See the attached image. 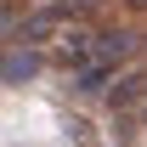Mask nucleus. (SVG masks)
<instances>
[{
  "instance_id": "4",
  "label": "nucleus",
  "mask_w": 147,
  "mask_h": 147,
  "mask_svg": "<svg viewBox=\"0 0 147 147\" xmlns=\"http://www.w3.org/2000/svg\"><path fill=\"white\" fill-rule=\"evenodd\" d=\"M130 6H136V11H147V0H130Z\"/></svg>"
},
{
  "instance_id": "2",
  "label": "nucleus",
  "mask_w": 147,
  "mask_h": 147,
  "mask_svg": "<svg viewBox=\"0 0 147 147\" xmlns=\"http://www.w3.org/2000/svg\"><path fill=\"white\" fill-rule=\"evenodd\" d=\"M142 91H147V79H142V74H125V79H113L108 102H113V108H130V102H136Z\"/></svg>"
},
{
  "instance_id": "3",
  "label": "nucleus",
  "mask_w": 147,
  "mask_h": 147,
  "mask_svg": "<svg viewBox=\"0 0 147 147\" xmlns=\"http://www.w3.org/2000/svg\"><path fill=\"white\" fill-rule=\"evenodd\" d=\"M0 28H11V6H0Z\"/></svg>"
},
{
  "instance_id": "5",
  "label": "nucleus",
  "mask_w": 147,
  "mask_h": 147,
  "mask_svg": "<svg viewBox=\"0 0 147 147\" xmlns=\"http://www.w3.org/2000/svg\"><path fill=\"white\" fill-rule=\"evenodd\" d=\"M142 125H147V108H142Z\"/></svg>"
},
{
  "instance_id": "1",
  "label": "nucleus",
  "mask_w": 147,
  "mask_h": 147,
  "mask_svg": "<svg viewBox=\"0 0 147 147\" xmlns=\"http://www.w3.org/2000/svg\"><path fill=\"white\" fill-rule=\"evenodd\" d=\"M40 68H45V51L40 45H6L0 51V85H28Z\"/></svg>"
}]
</instances>
